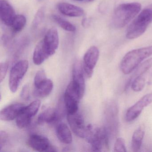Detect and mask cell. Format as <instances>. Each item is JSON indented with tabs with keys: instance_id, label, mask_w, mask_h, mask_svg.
Returning a JSON list of instances; mask_svg holds the SVG:
<instances>
[{
	"instance_id": "1",
	"label": "cell",
	"mask_w": 152,
	"mask_h": 152,
	"mask_svg": "<svg viewBox=\"0 0 152 152\" xmlns=\"http://www.w3.org/2000/svg\"><path fill=\"white\" fill-rule=\"evenodd\" d=\"M109 133L105 127L89 124L86 127L85 137L92 150L97 152L109 150Z\"/></svg>"
},
{
	"instance_id": "2",
	"label": "cell",
	"mask_w": 152,
	"mask_h": 152,
	"mask_svg": "<svg viewBox=\"0 0 152 152\" xmlns=\"http://www.w3.org/2000/svg\"><path fill=\"white\" fill-rule=\"evenodd\" d=\"M140 4L137 2L124 3L119 5L114 12L113 24L115 28L121 29L125 26L139 13Z\"/></svg>"
},
{
	"instance_id": "3",
	"label": "cell",
	"mask_w": 152,
	"mask_h": 152,
	"mask_svg": "<svg viewBox=\"0 0 152 152\" xmlns=\"http://www.w3.org/2000/svg\"><path fill=\"white\" fill-rule=\"evenodd\" d=\"M152 55V46L131 50L124 56L121 61L120 68L125 75L133 72L143 60Z\"/></svg>"
},
{
	"instance_id": "4",
	"label": "cell",
	"mask_w": 152,
	"mask_h": 152,
	"mask_svg": "<svg viewBox=\"0 0 152 152\" xmlns=\"http://www.w3.org/2000/svg\"><path fill=\"white\" fill-rule=\"evenodd\" d=\"M152 22V4L146 7L130 24L126 31L128 39H137L143 34Z\"/></svg>"
},
{
	"instance_id": "5",
	"label": "cell",
	"mask_w": 152,
	"mask_h": 152,
	"mask_svg": "<svg viewBox=\"0 0 152 152\" xmlns=\"http://www.w3.org/2000/svg\"><path fill=\"white\" fill-rule=\"evenodd\" d=\"M82 98L77 86L71 82L67 86L64 97V101L67 114L77 113L79 109V103Z\"/></svg>"
},
{
	"instance_id": "6",
	"label": "cell",
	"mask_w": 152,
	"mask_h": 152,
	"mask_svg": "<svg viewBox=\"0 0 152 152\" xmlns=\"http://www.w3.org/2000/svg\"><path fill=\"white\" fill-rule=\"evenodd\" d=\"M29 67V63L26 60L18 61L12 67L9 78V87L10 91L15 93L18 88Z\"/></svg>"
},
{
	"instance_id": "7",
	"label": "cell",
	"mask_w": 152,
	"mask_h": 152,
	"mask_svg": "<svg viewBox=\"0 0 152 152\" xmlns=\"http://www.w3.org/2000/svg\"><path fill=\"white\" fill-rule=\"evenodd\" d=\"M99 56V50L96 46L91 47L84 54L83 67L84 74L88 78L92 76Z\"/></svg>"
},
{
	"instance_id": "8",
	"label": "cell",
	"mask_w": 152,
	"mask_h": 152,
	"mask_svg": "<svg viewBox=\"0 0 152 152\" xmlns=\"http://www.w3.org/2000/svg\"><path fill=\"white\" fill-rule=\"evenodd\" d=\"M152 103V92L143 96L136 104L128 108L125 114V119L128 122L136 120L143 109Z\"/></svg>"
},
{
	"instance_id": "9",
	"label": "cell",
	"mask_w": 152,
	"mask_h": 152,
	"mask_svg": "<svg viewBox=\"0 0 152 152\" xmlns=\"http://www.w3.org/2000/svg\"><path fill=\"white\" fill-rule=\"evenodd\" d=\"M27 143L30 148L35 151L45 152L57 151L47 137L39 134L31 135Z\"/></svg>"
},
{
	"instance_id": "10",
	"label": "cell",
	"mask_w": 152,
	"mask_h": 152,
	"mask_svg": "<svg viewBox=\"0 0 152 152\" xmlns=\"http://www.w3.org/2000/svg\"><path fill=\"white\" fill-rule=\"evenodd\" d=\"M67 121L74 133L81 138L85 137L86 127L82 115L77 112L72 114H67Z\"/></svg>"
},
{
	"instance_id": "11",
	"label": "cell",
	"mask_w": 152,
	"mask_h": 152,
	"mask_svg": "<svg viewBox=\"0 0 152 152\" xmlns=\"http://www.w3.org/2000/svg\"><path fill=\"white\" fill-rule=\"evenodd\" d=\"M42 40L50 56L54 55L59 43V35L56 28L53 27L50 29Z\"/></svg>"
},
{
	"instance_id": "12",
	"label": "cell",
	"mask_w": 152,
	"mask_h": 152,
	"mask_svg": "<svg viewBox=\"0 0 152 152\" xmlns=\"http://www.w3.org/2000/svg\"><path fill=\"white\" fill-rule=\"evenodd\" d=\"M118 113L117 106L115 103L111 102L107 111V127H105L111 136L115 135L117 131L119 124Z\"/></svg>"
},
{
	"instance_id": "13",
	"label": "cell",
	"mask_w": 152,
	"mask_h": 152,
	"mask_svg": "<svg viewBox=\"0 0 152 152\" xmlns=\"http://www.w3.org/2000/svg\"><path fill=\"white\" fill-rule=\"evenodd\" d=\"M0 15L5 25L11 26L15 15V10L7 0H0Z\"/></svg>"
},
{
	"instance_id": "14",
	"label": "cell",
	"mask_w": 152,
	"mask_h": 152,
	"mask_svg": "<svg viewBox=\"0 0 152 152\" xmlns=\"http://www.w3.org/2000/svg\"><path fill=\"white\" fill-rule=\"evenodd\" d=\"M83 65L80 62H76L74 64L72 69V81L77 86L83 97L85 92V83Z\"/></svg>"
},
{
	"instance_id": "15",
	"label": "cell",
	"mask_w": 152,
	"mask_h": 152,
	"mask_svg": "<svg viewBox=\"0 0 152 152\" xmlns=\"http://www.w3.org/2000/svg\"><path fill=\"white\" fill-rule=\"evenodd\" d=\"M25 107L23 104H21L10 105L1 110L0 113V119L6 121H13L17 118Z\"/></svg>"
},
{
	"instance_id": "16",
	"label": "cell",
	"mask_w": 152,
	"mask_h": 152,
	"mask_svg": "<svg viewBox=\"0 0 152 152\" xmlns=\"http://www.w3.org/2000/svg\"><path fill=\"white\" fill-rule=\"evenodd\" d=\"M58 9L61 14L70 17H80L84 15V11L81 8L66 2L59 3Z\"/></svg>"
},
{
	"instance_id": "17",
	"label": "cell",
	"mask_w": 152,
	"mask_h": 152,
	"mask_svg": "<svg viewBox=\"0 0 152 152\" xmlns=\"http://www.w3.org/2000/svg\"><path fill=\"white\" fill-rule=\"evenodd\" d=\"M51 56L43 45L42 40L37 44L34 51L33 60L36 65L42 64L45 60Z\"/></svg>"
},
{
	"instance_id": "18",
	"label": "cell",
	"mask_w": 152,
	"mask_h": 152,
	"mask_svg": "<svg viewBox=\"0 0 152 152\" xmlns=\"http://www.w3.org/2000/svg\"><path fill=\"white\" fill-rule=\"evenodd\" d=\"M56 135L59 140L65 144H70L72 141V136L70 129L66 124L60 123L56 128Z\"/></svg>"
},
{
	"instance_id": "19",
	"label": "cell",
	"mask_w": 152,
	"mask_h": 152,
	"mask_svg": "<svg viewBox=\"0 0 152 152\" xmlns=\"http://www.w3.org/2000/svg\"><path fill=\"white\" fill-rule=\"evenodd\" d=\"M58 120L59 116L57 109L49 108L43 111L39 115L38 122L39 124L53 123Z\"/></svg>"
},
{
	"instance_id": "20",
	"label": "cell",
	"mask_w": 152,
	"mask_h": 152,
	"mask_svg": "<svg viewBox=\"0 0 152 152\" xmlns=\"http://www.w3.org/2000/svg\"><path fill=\"white\" fill-rule=\"evenodd\" d=\"M152 67V58L147 59L141 63L137 68H136L132 76L128 80L125 85V90L127 91L131 85L132 80L138 76H141L145 74L147 71H148Z\"/></svg>"
},
{
	"instance_id": "21",
	"label": "cell",
	"mask_w": 152,
	"mask_h": 152,
	"mask_svg": "<svg viewBox=\"0 0 152 152\" xmlns=\"http://www.w3.org/2000/svg\"><path fill=\"white\" fill-rule=\"evenodd\" d=\"M145 127L141 125L133 132L131 142V148L133 152L140 149L145 135Z\"/></svg>"
},
{
	"instance_id": "22",
	"label": "cell",
	"mask_w": 152,
	"mask_h": 152,
	"mask_svg": "<svg viewBox=\"0 0 152 152\" xmlns=\"http://www.w3.org/2000/svg\"><path fill=\"white\" fill-rule=\"evenodd\" d=\"M40 105L39 100H34L29 105L25 107L20 115L26 120L31 121L33 117L38 113Z\"/></svg>"
},
{
	"instance_id": "23",
	"label": "cell",
	"mask_w": 152,
	"mask_h": 152,
	"mask_svg": "<svg viewBox=\"0 0 152 152\" xmlns=\"http://www.w3.org/2000/svg\"><path fill=\"white\" fill-rule=\"evenodd\" d=\"M53 89V82L50 79H47L39 87L35 88L34 93L38 97H46L50 94Z\"/></svg>"
},
{
	"instance_id": "24",
	"label": "cell",
	"mask_w": 152,
	"mask_h": 152,
	"mask_svg": "<svg viewBox=\"0 0 152 152\" xmlns=\"http://www.w3.org/2000/svg\"><path fill=\"white\" fill-rule=\"evenodd\" d=\"M26 23V18L23 15H17L11 26L12 31L14 33L21 31L25 26Z\"/></svg>"
},
{
	"instance_id": "25",
	"label": "cell",
	"mask_w": 152,
	"mask_h": 152,
	"mask_svg": "<svg viewBox=\"0 0 152 152\" xmlns=\"http://www.w3.org/2000/svg\"><path fill=\"white\" fill-rule=\"evenodd\" d=\"M53 20L65 31L71 32H74L76 31V27L72 24L64 19L61 17L54 15L52 16Z\"/></svg>"
},
{
	"instance_id": "26",
	"label": "cell",
	"mask_w": 152,
	"mask_h": 152,
	"mask_svg": "<svg viewBox=\"0 0 152 152\" xmlns=\"http://www.w3.org/2000/svg\"><path fill=\"white\" fill-rule=\"evenodd\" d=\"M145 84V78L141 76L135 78L132 82V89L135 92H139L144 89Z\"/></svg>"
},
{
	"instance_id": "27",
	"label": "cell",
	"mask_w": 152,
	"mask_h": 152,
	"mask_svg": "<svg viewBox=\"0 0 152 152\" xmlns=\"http://www.w3.org/2000/svg\"><path fill=\"white\" fill-rule=\"evenodd\" d=\"M45 16V8L44 7L40 8L35 15L32 23L33 29H37L42 23Z\"/></svg>"
},
{
	"instance_id": "28",
	"label": "cell",
	"mask_w": 152,
	"mask_h": 152,
	"mask_svg": "<svg viewBox=\"0 0 152 152\" xmlns=\"http://www.w3.org/2000/svg\"><path fill=\"white\" fill-rule=\"evenodd\" d=\"M46 73L44 70H39L36 73L34 79L35 88H37L47 80Z\"/></svg>"
},
{
	"instance_id": "29",
	"label": "cell",
	"mask_w": 152,
	"mask_h": 152,
	"mask_svg": "<svg viewBox=\"0 0 152 152\" xmlns=\"http://www.w3.org/2000/svg\"><path fill=\"white\" fill-rule=\"evenodd\" d=\"M114 151L124 152H126L127 151L124 139L120 137L116 139L115 144L114 147Z\"/></svg>"
},
{
	"instance_id": "30",
	"label": "cell",
	"mask_w": 152,
	"mask_h": 152,
	"mask_svg": "<svg viewBox=\"0 0 152 152\" xmlns=\"http://www.w3.org/2000/svg\"><path fill=\"white\" fill-rule=\"evenodd\" d=\"M9 64L7 62H3L0 64V81L2 82L7 75L8 69Z\"/></svg>"
},
{
	"instance_id": "31",
	"label": "cell",
	"mask_w": 152,
	"mask_h": 152,
	"mask_svg": "<svg viewBox=\"0 0 152 152\" xmlns=\"http://www.w3.org/2000/svg\"><path fill=\"white\" fill-rule=\"evenodd\" d=\"M8 140V135L7 132L1 131L0 132V149L1 150L7 144Z\"/></svg>"
},
{
	"instance_id": "32",
	"label": "cell",
	"mask_w": 152,
	"mask_h": 152,
	"mask_svg": "<svg viewBox=\"0 0 152 152\" xmlns=\"http://www.w3.org/2000/svg\"><path fill=\"white\" fill-rule=\"evenodd\" d=\"M21 98L24 100L29 99L30 96V89L28 85H26L23 87L21 92Z\"/></svg>"
},
{
	"instance_id": "33",
	"label": "cell",
	"mask_w": 152,
	"mask_h": 152,
	"mask_svg": "<svg viewBox=\"0 0 152 152\" xmlns=\"http://www.w3.org/2000/svg\"><path fill=\"white\" fill-rule=\"evenodd\" d=\"M88 1H94V0H88Z\"/></svg>"
},
{
	"instance_id": "34",
	"label": "cell",
	"mask_w": 152,
	"mask_h": 152,
	"mask_svg": "<svg viewBox=\"0 0 152 152\" xmlns=\"http://www.w3.org/2000/svg\"><path fill=\"white\" fill-rule=\"evenodd\" d=\"M76 1H82L83 0H76Z\"/></svg>"
}]
</instances>
